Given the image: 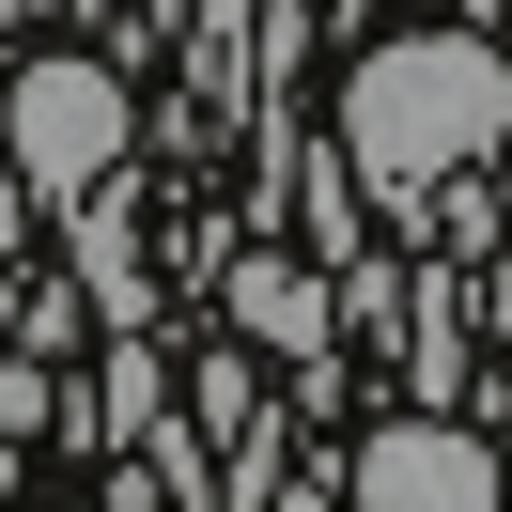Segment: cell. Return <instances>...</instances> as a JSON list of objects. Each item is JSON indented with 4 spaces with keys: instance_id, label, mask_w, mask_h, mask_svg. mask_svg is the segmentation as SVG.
<instances>
[{
    "instance_id": "obj_1",
    "label": "cell",
    "mask_w": 512,
    "mask_h": 512,
    "mask_svg": "<svg viewBox=\"0 0 512 512\" xmlns=\"http://www.w3.org/2000/svg\"><path fill=\"white\" fill-rule=\"evenodd\" d=\"M326 156L357 171V202H404L419 218V202L466 187L481 156H512V63L481 32H388V47H357Z\"/></svg>"
},
{
    "instance_id": "obj_9",
    "label": "cell",
    "mask_w": 512,
    "mask_h": 512,
    "mask_svg": "<svg viewBox=\"0 0 512 512\" xmlns=\"http://www.w3.org/2000/svg\"><path fill=\"white\" fill-rule=\"evenodd\" d=\"M0 497H16V435H0Z\"/></svg>"
},
{
    "instance_id": "obj_7",
    "label": "cell",
    "mask_w": 512,
    "mask_h": 512,
    "mask_svg": "<svg viewBox=\"0 0 512 512\" xmlns=\"http://www.w3.org/2000/svg\"><path fill=\"white\" fill-rule=\"evenodd\" d=\"M295 233H311V264L357 249V171H342V156H311V218H295Z\"/></svg>"
},
{
    "instance_id": "obj_3",
    "label": "cell",
    "mask_w": 512,
    "mask_h": 512,
    "mask_svg": "<svg viewBox=\"0 0 512 512\" xmlns=\"http://www.w3.org/2000/svg\"><path fill=\"white\" fill-rule=\"evenodd\" d=\"M342 512H512V466H497L450 404H404V419H373V435H357Z\"/></svg>"
},
{
    "instance_id": "obj_8",
    "label": "cell",
    "mask_w": 512,
    "mask_h": 512,
    "mask_svg": "<svg viewBox=\"0 0 512 512\" xmlns=\"http://www.w3.org/2000/svg\"><path fill=\"white\" fill-rule=\"evenodd\" d=\"M32 419H63L47 404V357H0V435H32Z\"/></svg>"
},
{
    "instance_id": "obj_6",
    "label": "cell",
    "mask_w": 512,
    "mask_h": 512,
    "mask_svg": "<svg viewBox=\"0 0 512 512\" xmlns=\"http://www.w3.org/2000/svg\"><path fill=\"white\" fill-rule=\"evenodd\" d=\"M187 435H202V450H233V435H249V342H218V357H202V388H187Z\"/></svg>"
},
{
    "instance_id": "obj_4",
    "label": "cell",
    "mask_w": 512,
    "mask_h": 512,
    "mask_svg": "<svg viewBox=\"0 0 512 512\" xmlns=\"http://www.w3.org/2000/svg\"><path fill=\"white\" fill-rule=\"evenodd\" d=\"M218 295H233V342H280L295 373H326V357H342V295H326V264H280V249H249Z\"/></svg>"
},
{
    "instance_id": "obj_2",
    "label": "cell",
    "mask_w": 512,
    "mask_h": 512,
    "mask_svg": "<svg viewBox=\"0 0 512 512\" xmlns=\"http://www.w3.org/2000/svg\"><path fill=\"white\" fill-rule=\"evenodd\" d=\"M125 140H140V94H125L109 63H78V47H47V63L0 78V171H16V202L109 187V171H125Z\"/></svg>"
},
{
    "instance_id": "obj_5",
    "label": "cell",
    "mask_w": 512,
    "mask_h": 512,
    "mask_svg": "<svg viewBox=\"0 0 512 512\" xmlns=\"http://www.w3.org/2000/svg\"><path fill=\"white\" fill-rule=\"evenodd\" d=\"M78 311L125 342V326H156V280H140V202H125V171L109 187H78Z\"/></svg>"
}]
</instances>
